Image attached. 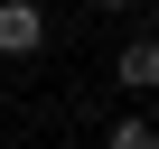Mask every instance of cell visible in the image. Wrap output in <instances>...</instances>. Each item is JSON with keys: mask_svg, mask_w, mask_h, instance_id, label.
I'll return each instance as SVG.
<instances>
[{"mask_svg": "<svg viewBox=\"0 0 159 149\" xmlns=\"http://www.w3.org/2000/svg\"><path fill=\"white\" fill-rule=\"evenodd\" d=\"M47 37H56V19H47V0H0V56H10V65L47 56Z\"/></svg>", "mask_w": 159, "mask_h": 149, "instance_id": "1", "label": "cell"}, {"mask_svg": "<svg viewBox=\"0 0 159 149\" xmlns=\"http://www.w3.org/2000/svg\"><path fill=\"white\" fill-rule=\"evenodd\" d=\"M112 93H159V37H122L112 47Z\"/></svg>", "mask_w": 159, "mask_h": 149, "instance_id": "2", "label": "cell"}, {"mask_svg": "<svg viewBox=\"0 0 159 149\" xmlns=\"http://www.w3.org/2000/svg\"><path fill=\"white\" fill-rule=\"evenodd\" d=\"M103 149H159V121H150V112H122V121L103 130Z\"/></svg>", "mask_w": 159, "mask_h": 149, "instance_id": "3", "label": "cell"}, {"mask_svg": "<svg viewBox=\"0 0 159 149\" xmlns=\"http://www.w3.org/2000/svg\"><path fill=\"white\" fill-rule=\"evenodd\" d=\"M84 10H103V19H122V10H140V0H84Z\"/></svg>", "mask_w": 159, "mask_h": 149, "instance_id": "4", "label": "cell"}]
</instances>
